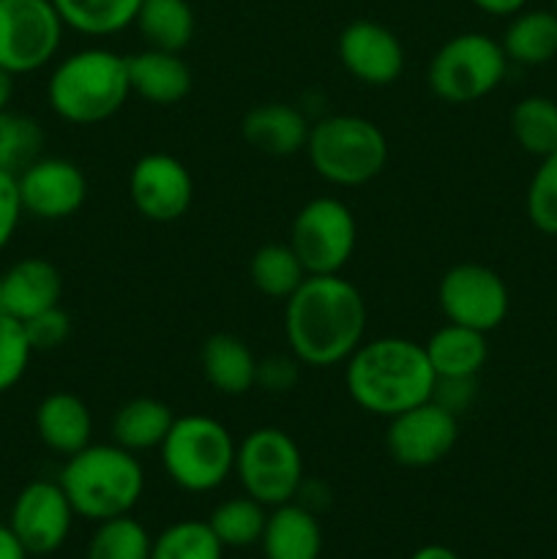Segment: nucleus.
Returning <instances> with one entry per match:
<instances>
[{
  "instance_id": "nucleus-35",
  "label": "nucleus",
  "mask_w": 557,
  "mask_h": 559,
  "mask_svg": "<svg viewBox=\"0 0 557 559\" xmlns=\"http://www.w3.org/2000/svg\"><path fill=\"white\" fill-rule=\"evenodd\" d=\"M31 358L33 347L27 342L25 325L0 311V396L20 385Z\"/></svg>"
},
{
  "instance_id": "nucleus-19",
  "label": "nucleus",
  "mask_w": 557,
  "mask_h": 559,
  "mask_svg": "<svg viewBox=\"0 0 557 559\" xmlns=\"http://www.w3.org/2000/svg\"><path fill=\"white\" fill-rule=\"evenodd\" d=\"M129 66L131 93L145 98L156 107H173L191 93V69L180 52H164V49H142V52L126 58Z\"/></svg>"
},
{
  "instance_id": "nucleus-1",
  "label": "nucleus",
  "mask_w": 557,
  "mask_h": 559,
  "mask_svg": "<svg viewBox=\"0 0 557 559\" xmlns=\"http://www.w3.org/2000/svg\"><path fill=\"white\" fill-rule=\"evenodd\" d=\"M369 309L342 273L306 276L284 300V336L295 358L311 369L339 366L366 342Z\"/></svg>"
},
{
  "instance_id": "nucleus-39",
  "label": "nucleus",
  "mask_w": 557,
  "mask_h": 559,
  "mask_svg": "<svg viewBox=\"0 0 557 559\" xmlns=\"http://www.w3.org/2000/svg\"><path fill=\"white\" fill-rule=\"evenodd\" d=\"M473 396H475V380H437L435 393H431V399H435L440 407L451 409L453 415L464 413L467 404L473 402Z\"/></svg>"
},
{
  "instance_id": "nucleus-43",
  "label": "nucleus",
  "mask_w": 557,
  "mask_h": 559,
  "mask_svg": "<svg viewBox=\"0 0 557 559\" xmlns=\"http://www.w3.org/2000/svg\"><path fill=\"white\" fill-rule=\"evenodd\" d=\"M16 76L11 71L0 69V109L11 107V98H14V87H16Z\"/></svg>"
},
{
  "instance_id": "nucleus-12",
  "label": "nucleus",
  "mask_w": 557,
  "mask_h": 559,
  "mask_svg": "<svg viewBox=\"0 0 557 559\" xmlns=\"http://www.w3.org/2000/svg\"><path fill=\"white\" fill-rule=\"evenodd\" d=\"M459 440V415L440 407L435 399L388 418L386 448L402 467L424 469L442 462Z\"/></svg>"
},
{
  "instance_id": "nucleus-11",
  "label": "nucleus",
  "mask_w": 557,
  "mask_h": 559,
  "mask_svg": "<svg viewBox=\"0 0 557 559\" xmlns=\"http://www.w3.org/2000/svg\"><path fill=\"white\" fill-rule=\"evenodd\" d=\"M437 298L448 322L481 333L500 328L511 306V295L500 273L478 262H459L448 267L446 276L440 278Z\"/></svg>"
},
{
  "instance_id": "nucleus-15",
  "label": "nucleus",
  "mask_w": 557,
  "mask_h": 559,
  "mask_svg": "<svg viewBox=\"0 0 557 559\" xmlns=\"http://www.w3.org/2000/svg\"><path fill=\"white\" fill-rule=\"evenodd\" d=\"M22 211L38 222H63L82 211L87 200V178L74 162L42 156L16 175Z\"/></svg>"
},
{
  "instance_id": "nucleus-44",
  "label": "nucleus",
  "mask_w": 557,
  "mask_h": 559,
  "mask_svg": "<svg viewBox=\"0 0 557 559\" xmlns=\"http://www.w3.org/2000/svg\"><path fill=\"white\" fill-rule=\"evenodd\" d=\"M552 11H555V14H557V0H552Z\"/></svg>"
},
{
  "instance_id": "nucleus-3",
  "label": "nucleus",
  "mask_w": 557,
  "mask_h": 559,
  "mask_svg": "<svg viewBox=\"0 0 557 559\" xmlns=\"http://www.w3.org/2000/svg\"><path fill=\"white\" fill-rule=\"evenodd\" d=\"M131 96L123 55L85 47L58 60L47 80L49 109L74 126H96L115 118Z\"/></svg>"
},
{
  "instance_id": "nucleus-6",
  "label": "nucleus",
  "mask_w": 557,
  "mask_h": 559,
  "mask_svg": "<svg viewBox=\"0 0 557 559\" xmlns=\"http://www.w3.org/2000/svg\"><path fill=\"white\" fill-rule=\"evenodd\" d=\"M233 435L211 415H180L164 437L158 456L167 478L178 489L205 495L218 489L235 473Z\"/></svg>"
},
{
  "instance_id": "nucleus-26",
  "label": "nucleus",
  "mask_w": 557,
  "mask_h": 559,
  "mask_svg": "<svg viewBox=\"0 0 557 559\" xmlns=\"http://www.w3.org/2000/svg\"><path fill=\"white\" fill-rule=\"evenodd\" d=\"M134 27L142 41L164 52H183L197 31L189 0H142Z\"/></svg>"
},
{
  "instance_id": "nucleus-17",
  "label": "nucleus",
  "mask_w": 557,
  "mask_h": 559,
  "mask_svg": "<svg viewBox=\"0 0 557 559\" xmlns=\"http://www.w3.org/2000/svg\"><path fill=\"white\" fill-rule=\"evenodd\" d=\"M63 298V276L58 265L44 257L16 260L0 276V311L25 322L42 311L60 306Z\"/></svg>"
},
{
  "instance_id": "nucleus-32",
  "label": "nucleus",
  "mask_w": 557,
  "mask_h": 559,
  "mask_svg": "<svg viewBox=\"0 0 557 559\" xmlns=\"http://www.w3.org/2000/svg\"><path fill=\"white\" fill-rule=\"evenodd\" d=\"M151 559H224V546L208 522H175L153 538Z\"/></svg>"
},
{
  "instance_id": "nucleus-10",
  "label": "nucleus",
  "mask_w": 557,
  "mask_h": 559,
  "mask_svg": "<svg viewBox=\"0 0 557 559\" xmlns=\"http://www.w3.org/2000/svg\"><path fill=\"white\" fill-rule=\"evenodd\" d=\"M63 31L52 0H0V69L22 76L49 66Z\"/></svg>"
},
{
  "instance_id": "nucleus-30",
  "label": "nucleus",
  "mask_w": 557,
  "mask_h": 559,
  "mask_svg": "<svg viewBox=\"0 0 557 559\" xmlns=\"http://www.w3.org/2000/svg\"><path fill=\"white\" fill-rule=\"evenodd\" d=\"M265 522V506L251 500L249 495L218 502L213 508L211 519H208V524L216 533V538L222 540L224 549H249V546L260 544Z\"/></svg>"
},
{
  "instance_id": "nucleus-4",
  "label": "nucleus",
  "mask_w": 557,
  "mask_h": 559,
  "mask_svg": "<svg viewBox=\"0 0 557 559\" xmlns=\"http://www.w3.org/2000/svg\"><path fill=\"white\" fill-rule=\"evenodd\" d=\"M58 484L63 486L76 516L87 522L129 516L145 491V469L137 453L118 442L87 445L66 459Z\"/></svg>"
},
{
  "instance_id": "nucleus-42",
  "label": "nucleus",
  "mask_w": 557,
  "mask_h": 559,
  "mask_svg": "<svg viewBox=\"0 0 557 559\" xmlns=\"http://www.w3.org/2000/svg\"><path fill=\"white\" fill-rule=\"evenodd\" d=\"M410 559H462V557L442 544H426V546H420L418 551H413V557Z\"/></svg>"
},
{
  "instance_id": "nucleus-34",
  "label": "nucleus",
  "mask_w": 557,
  "mask_h": 559,
  "mask_svg": "<svg viewBox=\"0 0 557 559\" xmlns=\"http://www.w3.org/2000/svg\"><path fill=\"white\" fill-rule=\"evenodd\" d=\"M528 218L538 233L557 238V151L541 158L528 186Z\"/></svg>"
},
{
  "instance_id": "nucleus-28",
  "label": "nucleus",
  "mask_w": 557,
  "mask_h": 559,
  "mask_svg": "<svg viewBox=\"0 0 557 559\" xmlns=\"http://www.w3.org/2000/svg\"><path fill=\"white\" fill-rule=\"evenodd\" d=\"M309 276L289 243H265L251 254L249 278L257 293L271 300H287Z\"/></svg>"
},
{
  "instance_id": "nucleus-41",
  "label": "nucleus",
  "mask_w": 557,
  "mask_h": 559,
  "mask_svg": "<svg viewBox=\"0 0 557 559\" xmlns=\"http://www.w3.org/2000/svg\"><path fill=\"white\" fill-rule=\"evenodd\" d=\"M31 551L22 546V540L16 538L14 530L9 524H0V559H27Z\"/></svg>"
},
{
  "instance_id": "nucleus-25",
  "label": "nucleus",
  "mask_w": 557,
  "mask_h": 559,
  "mask_svg": "<svg viewBox=\"0 0 557 559\" xmlns=\"http://www.w3.org/2000/svg\"><path fill=\"white\" fill-rule=\"evenodd\" d=\"M508 63L544 66L557 58V14L552 9H522L502 33Z\"/></svg>"
},
{
  "instance_id": "nucleus-40",
  "label": "nucleus",
  "mask_w": 557,
  "mask_h": 559,
  "mask_svg": "<svg viewBox=\"0 0 557 559\" xmlns=\"http://www.w3.org/2000/svg\"><path fill=\"white\" fill-rule=\"evenodd\" d=\"M470 3L489 16H513L528 9L530 0H470Z\"/></svg>"
},
{
  "instance_id": "nucleus-24",
  "label": "nucleus",
  "mask_w": 557,
  "mask_h": 559,
  "mask_svg": "<svg viewBox=\"0 0 557 559\" xmlns=\"http://www.w3.org/2000/svg\"><path fill=\"white\" fill-rule=\"evenodd\" d=\"M175 413L169 404L151 396H137L120 404L112 415V442L131 453L162 448Z\"/></svg>"
},
{
  "instance_id": "nucleus-2",
  "label": "nucleus",
  "mask_w": 557,
  "mask_h": 559,
  "mask_svg": "<svg viewBox=\"0 0 557 559\" xmlns=\"http://www.w3.org/2000/svg\"><path fill=\"white\" fill-rule=\"evenodd\" d=\"M344 385L364 413L388 420L429 402L437 374L424 344L382 336L364 342L344 360Z\"/></svg>"
},
{
  "instance_id": "nucleus-27",
  "label": "nucleus",
  "mask_w": 557,
  "mask_h": 559,
  "mask_svg": "<svg viewBox=\"0 0 557 559\" xmlns=\"http://www.w3.org/2000/svg\"><path fill=\"white\" fill-rule=\"evenodd\" d=\"M140 3L142 0H52L63 25L91 38L115 36L134 25Z\"/></svg>"
},
{
  "instance_id": "nucleus-8",
  "label": "nucleus",
  "mask_w": 557,
  "mask_h": 559,
  "mask_svg": "<svg viewBox=\"0 0 557 559\" xmlns=\"http://www.w3.org/2000/svg\"><path fill=\"white\" fill-rule=\"evenodd\" d=\"M235 475L251 500L265 508L284 506L304 486V456L293 437L276 426L249 431L238 442Z\"/></svg>"
},
{
  "instance_id": "nucleus-7",
  "label": "nucleus",
  "mask_w": 557,
  "mask_h": 559,
  "mask_svg": "<svg viewBox=\"0 0 557 559\" xmlns=\"http://www.w3.org/2000/svg\"><path fill=\"white\" fill-rule=\"evenodd\" d=\"M508 58L497 38L486 33H459L431 58L426 82L446 104H473L489 96L506 80Z\"/></svg>"
},
{
  "instance_id": "nucleus-23",
  "label": "nucleus",
  "mask_w": 557,
  "mask_h": 559,
  "mask_svg": "<svg viewBox=\"0 0 557 559\" xmlns=\"http://www.w3.org/2000/svg\"><path fill=\"white\" fill-rule=\"evenodd\" d=\"M437 380H475L489 358L486 333L448 322L424 344Z\"/></svg>"
},
{
  "instance_id": "nucleus-16",
  "label": "nucleus",
  "mask_w": 557,
  "mask_h": 559,
  "mask_svg": "<svg viewBox=\"0 0 557 559\" xmlns=\"http://www.w3.org/2000/svg\"><path fill=\"white\" fill-rule=\"evenodd\" d=\"M339 60L344 71L371 87H386L402 76L404 47L391 27L375 20H355L339 33Z\"/></svg>"
},
{
  "instance_id": "nucleus-18",
  "label": "nucleus",
  "mask_w": 557,
  "mask_h": 559,
  "mask_svg": "<svg viewBox=\"0 0 557 559\" xmlns=\"http://www.w3.org/2000/svg\"><path fill=\"white\" fill-rule=\"evenodd\" d=\"M36 435L55 456H74L93 442L91 409L76 393H49L36 407Z\"/></svg>"
},
{
  "instance_id": "nucleus-9",
  "label": "nucleus",
  "mask_w": 557,
  "mask_h": 559,
  "mask_svg": "<svg viewBox=\"0 0 557 559\" xmlns=\"http://www.w3.org/2000/svg\"><path fill=\"white\" fill-rule=\"evenodd\" d=\"M358 224L353 211L336 197H315L289 224V249L309 276L342 273L353 260Z\"/></svg>"
},
{
  "instance_id": "nucleus-37",
  "label": "nucleus",
  "mask_w": 557,
  "mask_h": 559,
  "mask_svg": "<svg viewBox=\"0 0 557 559\" xmlns=\"http://www.w3.org/2000/svg\"><path fill=\"white\" fill-rule=\"evenodd\" d=\"M300 360L289 355H268L257 360V382L254 388H262L265 393H289L300 380Z\"/></svg>"
},
{
  "instance_id": "nucleus-21",
  "label": "nucleus",
  "mask_w": 557,
  "mask_h": 559,
  "mask_svg": "<svg viewBox=\"0 0 557 559\" xmlns=\"http://www.w3.org/2000/svg\"><path fill=\"white\" fill-rule=\"evenodd\" d=\"M260 544L265 559H320V522L306 506L284 502L273 508V513H268Z\"/></svg>"
},
{
  "instance_id": "nucleus-14",
  "label": "nucleus",
  "mask_w": 557,
  "mask_h": 559,
  "mask_svg": "<svg viewBox=\"0 0 557 559\" xmlns=\"http://www.w3.org/2000/svg\"><path fill=\"white\" fill-rule=\"evenodd\" d=\"M129 197L137 213L147 222H178L194 202V178L180 158L169 153H147L131 167Z\"/></svg>"
},
{
  "instance_id": "nucleus-38",
  "label": "nucleus",
  "mask_w": 557,
  "mask_h": 559,
  "mask_svg": "<svg viewBox=\"0 0 557 559\" xmlns=\"http://www.w3.org/2000/svg\"><path fill=\"white\" fill-rule=\"evenodd\" d=\"M22 216H25V211H22V202H20L16 175L3 173V169H0V251L11 243Z\"/></svg>"
},
{
  "instance_id": "nucleus-22",
  "label": "nucleus",
  "mask_w": 557,
  "mask_h": 559,
  "mask_svg": "<svg viewBox=\"0 0 557 559\" xmlns=\"http://www.w3.org/2000/svg\"><path fill=\"white\" fill-rule=\"evenodd\" d=\"M202 377L224 396H244L257 382V358L244 338L233 333H213L200 353Z\"/></svg>"
},
{
  "instance_id": "nucleus-36",
  "label": "nucleus",
  "mask_w": 557,
  "mask_h": 559,
  "mask_svg": "<svg viewBox=\"0 0 557 559\" xmlns=\"http://www.w3.org/2000/svg\"><path fill=\"white\" fill-rule=\"evenodd\" d=\"M22 325H25L27 342H31L33 353H49V349L63 347L71 336V317L66 314L60 306L31 317V320H25Z\"/></svg>"
},
{
  "instance_id": "nucleus-31",
  "label": "nucleus",
  "mask_w": 557,
  "mask_h": 559,
  "mask_svg": "<svg viewBox=\"0 0 557 559\" xmlns=\"http://www.w3.org/2000/svg\"><path fill=\"white\" fill-rule=\"evenodd\" d=\"M44 129L36 118L14 109H0V169L20 175L44 156Z\"/></svg>"
},
{
  "instance_id": "nucleus-20",
  "label": "nucleus",
  "mask_w": 557,
  "mask_h": 559,
  "mask_svg": "<svg viewBox=\"0 0 557 559\" xmlns=\"http://www.w3.org/2000/svg\"><path fill=\"white\" fill-rule=\"evenodd\" d=\"M309 129V118L298 107L282 102L260 104V107L249 109L244 115V123H240L244 140L254 151L276 158H287L306 151Z\"/></svg>"
},
{
  "instance_id": "nucleus-13",
  "label": "nucleus",
  "mask_w": 557,
  "mask_h": 559,
  "mask_svg": "<svg viewBox=\"0 0 557 559\" xmlns=\"http://www.w3.org/2000/svg\"><path fill=\"white\" fill-rule=\"evenodd\" d=\"M74 516V508L58 480H33L16 495L9 527L31 557H47L66 544Z\"/></svg>"
},
{
  "instance_id": "nucleus-33",
  "label": "nucleus",
  "mask_w": 557,
  "mask_h": 559,
  "mask_svg": "<svg viewBox=\"0 0 557 559\" xmlns=\"http://www.w3.org/2000/svg\"><path fill=\"white\" fill-rule=\"evenodd\" d=\"M153 538L134 516L98 522L85 559H151Z\"/></svg>"
},
{
  "instance_id": "nucleus-5",
  "label": "nucleus",
  "mask_w": 557,
  "mask_h": 559,
  "mask_svg": "<svg viewBox=\"0 0 557 559\" xmlns=\"http://www.w3.org/2000/svg\"><path fill=\"white\" fill-rule=\"evenodd\" d=\"M306 156L325 183L358 189L382 175L388 140L375 120L360 115H325L311 123Z\"/></svg>"
},
{
  "instance_id": "nucleus-29",
  "label": "nucleus",
  "mask_w": 557,
  "mask_h": 559,
  "mask_svg": "<svg viewBox=\"0 0 557 559\" xmlns=\"http://www.w3.org/2000/svg\"><path fill=\"white\" fill-rule=\"evenodd\" d=\"M511 134L524 153L535 158L557 151V102L549 96H528L511 109Z\"/></svg>"
}]
</instances>
